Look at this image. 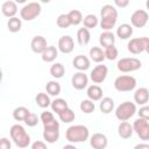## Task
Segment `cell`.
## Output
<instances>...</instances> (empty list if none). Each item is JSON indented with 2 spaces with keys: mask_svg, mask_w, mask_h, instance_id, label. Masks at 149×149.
I'll list each match as a JSON object with an SVG mask.
<instances>
[{
  "mask_svg": "<svg viewBox=\"0 0 149 149\" xmlns=\"http://www.w3.org/2000/svg\"><path fill=\"white\" fill-rule=\"evenodd\" d=\"M90 137V130L84 125H72L65 130V139L70 143L85 142Z\"/></svg>",
  "mask_w": 149,
  "mask_h": 149,
  "instance_id": "obj_1",
  "label": "cell"
},
{
  "mask_svg": "<svg viewBox=\"0 0 149 149\" xmlns=\"http://www.w3.org/2000/svg\"><path fill=\"white\" fill-rule=\"evenodd\" d=\"M9 135H10V139L13 140V142L15 143V146L19 147V148H27L30 144V136H29V134L19 123L13 125L10 127Z\"/></svg>",
  "mask_w": 149,
  "mask_h": 149,
  "instance_id": "obj_2",
  "label": "cell"
},
{
  "mask_svg": "<svg viewBox=\"0 0 149 149\" xmlns=\"http://www.w3.org/2000/svg\"><path fill=\"white\" fill-rule=\"evenodd\" d=\"M135 113H137L136 104L132 101H123L115 108V118L121 122L129 120L134 116Z\"/></svg>",
  "mask_w": 149,
  "mask_h": 149,
  "instance_id": "obj_3",
  "label": "cell"
},
{
  "mask_svg": "<svg viewBox=\"0 0 149 149\" xmlns=\"http://www.w3.org/2000/svg\"><path fill=\"white\" fill-rule=\"evenodd\" d=\"M136 84H137V81H136L135 77L123 74V76H119L115 78L114 88L119 92H130V91L135 90Z\"/></svg>",
  "mask_w": 149,
  "mask_h": 149,
  "instance_id": "obj_4",
  "label": "cell"
},
{
  "mask_svg": "<svg viewBox=\"0 0 149 149\" xmlns=\"http://www.w3.org/2000/svg\"><path fill=\"white\" fill-rule=\"evenodd\" d=\"M43 139L48 143H55L59 139V122L55 120L43 125Z\"/></svg>",
  "mask_w": 149,
  "mask_h": 149,
  "instance_id": "obj_5",
  "label": "cell"
},
{
  "mask_svg": "<svg viewBox=\"0 0 149 149\" xmlns=\"http://www.w3.org/2000/svg\"><path fill=\"white\" fill-rule=\"evenodd\" d=\"M42 12V7L38 2H28L20 9V19L24 21H33Z\"/></svg>",
  "mask_w": 149,
  "mask_h": 149,
  "instance_id": "obj_6",
  "label": "cell"
},
{
  "mask_svg": "<svg viewBox=\"0 0 149 149\" xmlns=\"http://www.w3.org/2000/svg\"><path fill=\"white\" fill-rule=\"evenodd\" d=\"M142 63L140 59L135 58V57H125L118 61L116 63V68L120 72H133L136 71L139 69H141Z\"/></svg>",
  "mask_w": 149,
  "mask_h": 149,
  "instance_id": "obj_7",
  "label": "cell"
},
{
  "mask_svg": "<svg viewBox=\"0 0 149 149\" xmlns=\"http://www.w3.org/2000/svg\"><path fill=\"white\" fill-rule=\"evenodd\" d=\"M148 45H149V37H144V36L143 37H135L128 42L127 49L130 54L137 55V54L146 51Z\"/></svg>",
  "mask_w": 149,
  "mask_h": 149,
  "instance_id": "obj_8",
  "label": "cell"
},
{
  "mask_svg": "<svg viewBox=\"0 0 149 149\" xmlns=\"http://www.w3.org/2000/svg\"><path fill=\"white\" fill-rule=\"evenodd\" d=\"M133 128L142 141L149 140V121L139 118L133 122Z\"/></svg>",
  "mask_w": 149,
  "mask_h": 149,
  "instance_id": "obj_9",
  "label": "cell"
},
{
  "mask_svg": "<svg viewBox=\"0 0 149 149\" xmlns=\"http://www.w3.org/2000/svg\"><path fill=\"white\" fill-rule=\"evenodd\" d=\"M149 20V15L144 9H136L130 15V23L135 28H143Z\"/></svg>",
  "mask_w": 149,
  "mask_h": 149,
  "instance_id": "obj_10",
  "label": "cell"
},
{
  "mask_svg": "<svg viewBox=\"0 0 149 149\" xmlns=\"http://www.w3.org/2000/svg\"><path fill=\"white\" fill-rule=\"evenodd\" d=\"M107 74H108V68L104 64H99L95 68H93V70L90 73V78L94 84L98 85V84H101L106 79Z\"/></svg>",
  "mask_w": 149,
  "mask_h": 149,
  "instance_id": "obj_11",
  "label": "cell"
},
{
  "mask_svg": "<svg viewBox=\"0 0 149 149\" xmlns=\"http://www.w3.org/2000/svg\"><path fill=\"white\" fill-rule=\"evenodd\" d=\"M57 49L62 54H71L74 49V42L73 38L70 35H64L58 40Z\"/></svg>",
  "mask_w": 149,
  "mask_h": 149,
  "instance_id": "obj_12",
  "label": "cell"
},
{
  "mask_svg": "<svg viewBox=\"0 0 149 149\" xmlns=\"http://www.w3.org/2000/svg\"><path fill=\"white\" fill-rule=\"evenodd\" d=\"M87 84H88V77H87V74H85L81 71L76 72L72 76V78H71V85H72V87L76 88V90H78V91L84 90L87 86Z\"/></svg>",
  "mask_w": 149,
  "mask_h": 149,
  "instance_id": "obj_13",
  "label": "cell"
},
{
  "mask_svg": "<svg viewBox=\"0 0 149 149\" xmlns=\"http://www.w3.org/2000/svg\"><path fill=\"white\" fill-rule=\"evenodd\" d=\"M90 144L93 149H106L108 144L107 136L102 133H94L90 137Z\"/></svg>",
  "mask_w": 149,
  "mask_h": 149,
  "instance_id": "obj_14",
  "label": "cell"
},
{
  "mask_svg": "<svg viewBox=\"0 0 149 149\" xmlns=\"http://www.w3.org/2000/svg\"><path fill=\"white\" fill-rule=\"evenodd\" d=\"M48 43L45 37H43L42 35H36L33 37L31 42H30V48L35 54H43V51L48 48Z\"/></svg>",
  "mask_w": 149,
  "mask_h": 149,
  "instance_id": "obj_15",
  "label": "cell"
},
{
  "mask_svg": "<svg viewBox=\"0 0 149 149\" xmlns=\"http://www.w3.org/2000/svg\"><path fill=\"white\" fill-rule=\"evenodd\" d=\"M134 101L140 106H144L149 101V90L147 87H140L134 92Z\"/></svg>",
  "mask_w": 149,
  "mask_h": 149,
  "instance_id": "obj_16",
  "label": "cell"
},
{
  "mask_svg": "<svg viewBox=\"0 0 149 149\" xmlns=\"http://www.w3.org/2000/svg\"><path fill=\"white\" fill-rule=\"evenodd\" d=\"M1 12L2 14L6 16V17H15L16 13H17V5L15 1H12V0H8V1H5L2 5H1Z\"/></svg>",
  "mask_w": 149,
  "mask_h": 149,
  "instance_id": "obj_17",
  "label": "cell"
},
{
  "mask_svg": "<svg viewBox=\"0 0 149 149\" xmlns=\"http://www.w3.org/2000/svg\"><path fill=\"white\" fill-rule=\"evenodd\" d=\"M72 64H73V68H74V69H77L78 71L84 72V71H86V70L90 68L91 62H90V59H88L87 56L78 55V56H76V57L73 58Z\"/></svg>",
  "mask_w": 149,
  "mask_h": 149,
  "instance_id": "obj_18",
  "label": "cell"
},
{
  "mask_svg": "<svg viewBox=\"0 0 149 149\" xmlns=\"http://www.w3.org/2000/svg\"><path fill=\"white\" fill-rule=\"evenodd\" d=\"M99 43L101 47H104L105 49L114 47L115 43V35L112 31H102L99 35Z\"/></svg>",
  "mask_w": 149,
  "mask_h": 149,
  "instance_id": "obj_19",
  "label": "cell"
},
{
  "mask_svg": "<svg viewBox=\"0 0 149 149\" xmlns=\"http://www.w3.org/2000/svg\"><path fill=\"white\" fill-rule=\"evenodd\" d=\"M133 133H134L133 125H130L128 121H122L118 126V134L121 139H125V140L129 139V137H132Z\"/></svg>",
  "mask_w": 149,
  "mask_h": 149,
  "instance_id": "obj_20",
  "label": "cell"
},
{
  "mask_svg": "<svg viewBox=\"0 0 149 149\" xmlns=\"http://www.w3.org/2000/svg\"><path fill=\"white\" fill-rule=\"evenodd\" d=\"M102 88L94 84V85H91L87 87V91H86V94H87V98L92 101H99L102 99Z\"/></svg>",
  "mask_w": 149,
  "mask_h": 149,
  "instance_id": "obj_21",
  "label": "cell"
},
{
  "mask_svg": "<svg viewBox=\"0 0 149 149\" xmlns=\"http://www.w3.org/2000/svg\"><path fill=\"white\" fill-rule=\"evenodd\" d=\"M133 26L129 23H122L116 29V36L121 40H128L133 35Z\"/></svg>",
  "mask_w": 149,
  "mask_h": 149,
  "instance_id": "obj_22",
  "label": "cell"
},
{
  "mask_svg": "<svg viewBox=\"0 0 149 149\" xmlns=\"http://www.w3.org/2000/svg\"><path fill=\"white\" fill-rule=\"evenodd\" d=\"M58 56V49L54 45H49L42 54V61L45 62V63H51L54 62Z\"/></svg>",
  "mask_w": 149,
  "mask_h": 149,
  "instance_id": "obj_23",
  "label": "cell"
},
{
  "mask_svg": "<svg viewBox=\"0 0 149 149\" xmlns=\"http://www.w3.org/2000/svg\"><path fill=\"white\" fill-rule=\"evenodd\" d=\"M91 40V34H90V30L87 28H80L78 29L77 31V42L79 45L84 47V45H87L88 42Z\"/></svg>",
  "mask_w": 149,
  "mask_h": 149,
  "instance_id": "obj_24",
  "label": "cell"
},
{
  "mask_svg": "<svg viewBox=\"0 0 149 149\" xmlns=\"http://www.w3.org/2000/svg\"><path fill=\"white\" fill-rule=\"evenodd\" d=\"M99 109L104 114H109L114 109V100L112 98H109V97L102 98L100 100V104H99Z\"/></svg>",
  "mask_w": 149,
  "mask_h": 149,
  "instance_id": "obj_25",
  "label": "cell"
},
{
  "mask_svg": "<svg viewBox=\"0 0 149 149\" xmlns=\"http://www.w3.org/2000/svg\"><path fill=\"white\" fill-rule=\"evenodd\" d=\"M88 54H90V58L95 63H101L106 58L105 57V51H102V49L100 47H92L90 49Z\"/></svg>",
  "mask_w": 149,
  "mask_h": 149,
  "instance_id": "obj_26",
  "label": "cell"
},
{
  "mask_svg": "<svg viewBox=\"0 0 149 149\" xmlns=\"http://www.w3.org/2000/svg\"><path fill=\"white\" fill-rule=\"evenodd\" d=\"M50 107H51L52 112H55L56 114H61L63 111H65L66 108H69L66 100L65 99H62V98H57V99L52 100Z\"/></svg>",
  "mask_w": 149,
  "mask_h": 149,
  "instance_id": "obj_27",
  "label": "cell"
},
{
  "mask_svg": "<svg viewBox=\"0 0 149 149\" xmlns=\"http://www.w3.org/2000/svg\"><path fill=\"white\" fill-rule=\"evenodd\" d=\"M35 101H36L37 106L41 107V108H47V107L51 106L50 95H49L48 93H44V92L37 93V95H36V98H35Z\"/></svg>",
  "mask_w": 149,
  "mask_h": 149,
  "instance_id": "obj_28",
  "label": "cell"
},
{
  "mask_svg": "<svg viewBox=\"0 0 149 149\" xmlns=\"http://www.w3.org/2000/svg\"><path fill=\"white\" fill-rule=\"evenodd\" d=\"M30 113H31V112H30L27 107L20 106V107H16V108L13 111V118H14L16 121H24V120L29 116Z\"/></svg>",
  "mask_w": 149,
  "mask_h": 149,
  "instance_id": "obj_29",
  "label": "cell"
},
{
  "mask_svg": "<svg viewBox=\"0 0 149 149\" xmlns=\"http://www.w3.org/2000/svg\"><path fill=\"white\" fill-rule=\"evenodd\" d=\"M45 90H47V93L49 95H52V97H56L61 93L62 91V87H61V84L56 80H50L45 85Z\"/></svg>",
  "mask_w": 149,
  "mask_h": 149,
  "instance_id": "obj_30",
  "label": "cell"
},
{
  "mask_svg": "<svg viewBox=\"0 0 149 149\" xmlns=\"http://www.w3.org/2000/svg\"><path fill=\"white\" fill-rule=\"evenodd\" d=\"M49 72H50V74H51L54 78L59 79V78H62V77L64 76V73H65V68H64V65H63L62 63H54V64L50 66Z\"/></svg>",
  "mask_w": 149,
  "mask_h": 149,
  "instance_id": "obj_31",
  "label": "cell"
},
{
  "mask_svg": "<svg viewBox=\"0 0 149 149\" xmlns=\"http://www.w3.org/2000/svg\"><path fill=\"white\" fill-rule=\"evenodd\" d=\"M100 15H101V17H116L118 19V10L114 6L107 3L101 7Z\"/></svg>",
  "mask_w": 149,
  "mask_h": 149,
  "instance_id": "obj_32",
  "label": "cell"
},
{
  "mask_svg": "<svg viewBox=\"0 0 149 149\" xmlns=\"http://www.w3.org/2000/svg\"><path fill=\"white\" fill-rule=\"evenodd\" d=\"M68 16L70 19V22H71V26H78L83 22L84 17H83V14L80 10L78 9H72L68 13Z\"/></svg>",
  "mask_w": 149,
  "mask_h": 149,
  "instance_id": "obj_33",
  "label": "cell"
},
{
  "mask_svg": "<svg viewBox=\"0 0 149 149\" xmlns=\"http://www.w3.org/2000/svg\"><path fill=\"white\" fill-rule=\"evenodd\" d=\"M116 20V17H101L99 24L104 31H111V29L115 27Z\"/></svg>",
  "mask_w": 149,
  "mask_h": 149,
  "instance_id": "obj_34",
  "label": "cell"
},
{
  "mask_svg": "<svg viewBox=\"0 0 149 149\" xmlns=\"http://www.w3.org/2000/svg\"><path fill=\"white\" fill-rule=\"evenodd\" d=\"M7 28H8V30L10 31V33H17V31H20L21 30V28H22V21H21V19H19V17H12V19H8V21H7Z\"/></svg>",
  "mask_w": 149,
  "mask_h": 149,
  "instance_id": "obj_35",
  "label": "cell"
},
{
  "mask_svg": "<svg viewBox=\"0 0 149 149\" xmlns=\"http://www.w3.org/2000/svg\"><path fill=\"white\" fill-rule=\"evenodd\" d=\"M83 23H84V27L90 30V29L95 28L99 24V19L94 14H87L86 16H84Z\"/></svg>",
  "mask_w": 149,
  "mask_h": 149,
  "instance_id": "obj_36",
  "label": "cell"
},
{
  "mask_svg": "<svg viewBox=\"0 0 149 149\" xmlns=\"http://www.w3.org/2000/svg\"><path fill=\"white\" fill-rule=\"evenodd\" d=\"M79 108H80V111H81L83 113H85V114H91V113L94 112L95 105H94V102H93L92 100H90V99H84V100H81V102H80V105H79Z\"/></svg>",
  "mask_w": 149,
  "mask_h": 149,
  "instance_id": "obj_37",
  "label": "cell"
},
{
  "mask_svg": "<svg viewBox=\"0 0 149 149\" xmlns=\"http://www.w3.org/2000/svg\"><path fill=\"white\" fill-rule=\"evenodd\" d=\"M58 116H59V120L64 123H70L76 119V114L71 108H66L61 114H58Z\"/></svg>",
  "mask_w": 149,
  "mask_h": 149,
  "instance_id": "obj_38",
  "label": "cell"
},
{
  "mask_svg": "<svg viewBox=\"0 0 149 149\" xmlns=\"http://www.w3.org/2000/svg\"><path fill=\"white\" fill-rule=\"evenodd\" d=\"M56 24L59 28H69L71 26V22H70V19H69L68 14H61V15H58V17L56 20Z\"/></svg>",
  "mask_w": 149,
  "mask_h": 149,
  "instance_id": "obj_39",
  "label": "cell"
},
{
  "mask_svg": "<svg viewBox=\"0 0 149 149\" xmlns=\"http://www.w3.org/2000/svg\"><path fill=\"white\" fill-rule=\"evenodd\" d=\"M118 56H119V51L115 47H111V48L105 49V57L108 61H114L118 58Z\"/></svg>",
  "mask_w": 149,
  "mask_h": 149,
  "instance_id": "obj_40",
  "label": "cell"
},
{
  "mask_svg": "<svg viewBox=\"0 0 149 149\" xmlns=\"http://www.w3.org/2000/svg\"><path fill=\"white\" fill-rule=\"evenodd\" d=\"M38 121H40V118L35 114V113H30L29 114V116L24 120V123L28 126V127H35L37 123H38Z\"/></svg>",
  "mask_w": 149,
  "mask_h": 149,
  "instance_id": "obj_41",
  "label": "cell"
},
{
  "mask_svg": "<svg viewBox=\"0 0 149 149\" xmlns=\"http://www.w3.org/2000/svg\"><path fill=\"white\" fill-rule=\"evenodd\" d=\"M40 120H41L42 123L44 125V123H47V122H50V121L55 120V118H54V114H52L51 112L44 111V112L41 113V115H40Z\"/></svg>",
  "mask_w": 149,
  "mask_h": 149,
  "instance_id": "obj_42",
  "label": "cell"
},
{
  "mask_svg": "<svg viewBox=\"0 0 149 149\" xmlns=\"http://www.w3.org/2000/svg\"><path fill=\"white\" fill-rule=\"evenodd\" d=\"M137 114H139V118L149 121V106H147V105L141 106L140 109L137 111Z\"/></svg>",
  "mask_w": 149,
  "mask_h": 149,
  "instance_id": "obj_43",
  "label": "cell"
},
{
  "mask_svg": "<svg viewBox=\"0 0 149 149\" xmlns=\"http://www.w3.org/2000/svg\"><path fill=\"white\" fill-rule=\"evenodd\" d=\"M12 144L10 141L7 137H1L0 139V149H10Z\"/></svg>",
  "mask_w": 149,
  "mask_h": 149,
  "instance_id": "obj_44",
  "label": "cell"
},
{
  "mask_svg": "<svg viewBox=\"0 0 149 149\" xmlns=\"http://www.w3.org/2000/svg\"><path fill=\"white\" fill-rule=\"evenodd\" d=\"M31 149H48V147L43 141H35L31 144Z\"/></svg>",
  "mask_w": 149,
  "mask_h": 149,
  "instance_id": "obj_45",
  "label": "cell"
},
{
  "mask_svg": "<svg viewBox=\"0 0 149 149\" xmlns=\"http://www.w3.org/2000/svg\"><path fill=\"white\" fill-rule=\"evenodd\" d=\"M114 5L118 6V7H121V8H125L129 5V1L128 0H115L114 1Z\"/></svg>",
  "mask_w": 149,
  "mask_h": 149,
  "instance_id": "obj_46",
  "label": "cell"
},
{
  "mask_svg": "<svg viewBox=\"0 0 149 149\" xmlns=\"http://www.w3.org/2000/svg\"><path fill=\"white\" fill-rule=\"evenodd\" d=\"M133 149H149V144L148 143H139Z\"/></svg>",
  "mask_w": 149,
  "mask_h": 149,
  "instance_id": "obj_47",
  "label": "cell"
},
{
  "mask_svg": "<svg viewBox=\"0 0 149 149\" xmlns=\"http://www.w3.org/2000/svg\"><path fill=\"white\" fill-rule=\"evenodd\" d=\"M62 149H77V148H76V146H73L72 143H69V144H65Z\"/></svg>",
  "mask_w": 149,
  "mask_h": 149,
  "instance_id": "obj_48",
  "label": "cell"
},
{
  "mask_svg": "<svg viewBox=\"0 0 149 149\" xmlns=\"http://www.w3.org/2000/svg\"><path fill=\"white\" fill-rule=\"evenodd\" d=\"M146 7H147V9L149 10V0H147V2H146Z\"/></svg>",
  "mask_w": 149,
  "mask_h": 149,
  "instance_id": "obj_49",
  "label": "cell"
},
{
  "mask_svg": "<svg viewBox=\"0 0 149 149\" xmlns=\"http://www.w3.org/2000/svg\"><path fill=\"white\" fill-rule=\"evenodd\" d=\"M146 52H147V54H149V45H148V48H147V50H146Z\"/></svg>",
  "mask_w": 149,
  "mask_h": 149,
  "instance_id": "obj_50",
  "label": "cell"
}]
</instances>
